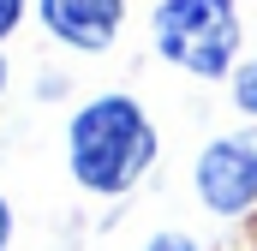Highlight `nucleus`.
<instances>
[{"mask_svg": "<svg viewBox=\"0 0 257 251\" xmlns=\"http://www.w3.org/2000/svg\"><path fill=\"white\" fill-rule=\"evenodd\" d=\"M66 162H72V180L84 191L120 197L156 162V126L132 96H96L66 126Z\"/></svg>", "mask_w": 257, "mask_h": 251, "instance_id": "obj_1", "label": "nucleus"}, {"mask_svg": "<svg viewBox=\"0 0 257 251\" xmlns=\"http://www.w3.org/2000/svg\"><path fill=\"white\" fill-rule=\"evenodd\" d=\"M162 60L180 66L186 78H233L239 72V6L233 0H162L156 18Z\"/></svg>", "mask_w": 257, "mask_h": 251, "instance_id": "obj_2", "label": "nucleus"}, {"mask_svg": "<svg viewBox=\"0 0 257 251\" xmlns=\"http://www.w3.org/2000/svg\"><path fill=\"white\" fill-rule=\"evenodd\" d=\"M197 197L203 209L215 215H245L257 203V132H233V138H215L192 168Z\"/></svg>", "mask_w": 257, "mask_h": 251, "instance_id": "obj_3", "label": "nucleus"}, {"mask_svg": "<svg viewBox=\"0 0 257 251\" xmlns=\"http://www.w3.org/2000/svg\"><path fill=\"white\" fill-rule=\"evenodd\" d=\"M42 24L48 36H60L66 48H108L126 24V0H42Z\"/></svg>", "mask_w": 257, "mask_h": 251, "instance_id": "obj_4", "label": "nucleus"}, {"mask_svg": "<svg viewBox=\"0 0 257 251\" xmlns=\"http://www.w3.org/2000/svg\"><path fill=\"white\" fill-rule=\"evenodd\" d=\"M233 102H239V114L257 120V60H245L239 72H233Z\"/></svg>", "mask_w": 257, "mask_h": 251, "instance_id": "obj_5", "label": "nucleus"}, {"mask_svg": "<svg viewBox=\"0 0 257 251\" xmlns=\"http://www.w3.org/2000/svg\"><path fill=\"white\" fill-rule=\"evenodd\" d=\"M24 6H30V0H0V42H6L12 30H18V18H24Z\"/></svg>", "mask_w": 257, "mask_h": 251, "instance_id": "obj_6", "label": "nucleus"}, {"mask_svg": "<svg viewBox=\"0 0 257 251\" xmlns=\"http://www.w3.org/2000/svg\"><path fill=\"white\" fill-rule=\"evenodd\" d=\"M144 251H197V245L186 239V233H156V239H150Z\"/></svg>", "mask_w": 257, "mask_h": 251, "instance_id": "obj_7", "label": "nucleus"}, {"mask_svg": "<svg viewBox=\"0 0 257 251\" xmlns=\"http://www.w3.org/2000/svg\"><path fill=\"white\" fill-rule=\"evenodd\" d=\"M6 239H12V209H6V197H0V251H6Z\"/></svg>", "mask_w": 257, "mask_h": 251, "instance_id": "obj_8", "label": "nucleus"}, {"mask_svg": "<svg viewBox=\"0 0 257 251\" xmlns=\"http://www.w3.org/2000/svg\"><path fill=\"white\" fill-rule=\"evenodd\" d=\"M0 90H6V60H0Z\"/></svg>", "mask_w": 257, "mask_h": 251, "instance_id": "obj_9", "label": "nucleus"}]
</instances>
